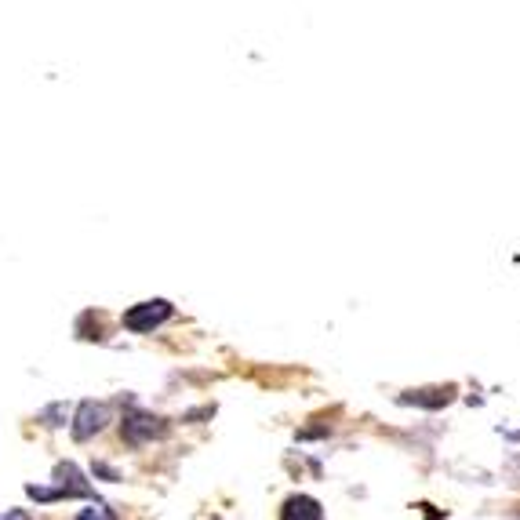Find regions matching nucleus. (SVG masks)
<instances>
[{
	"instance_id": "nucleus-1",
	"label": "nucleus",
	"mask_w": 520,
	"mask_h": 520,
	"mask_svg": "<svg viewBox=\"0 0 520 520\" xmlns=\"http://www.w3.org/2000/svg\"><path fill=\"white\" fill-rule=\"evenodd\" d=\"M168 317H171V302L168 299H150V302L131 306V310L124 313V328L128 331H153V328H160Z\"/></svg>"
},
{
	"instance_id": "nucleus-2",
	"label": "nucleus",
	"mask_w": 520,
	"mask_h": 520,
	"mask_svg": "<svg viewBox=\"0 0 520 520\" xmlns=\"http://www.w3.org/2000/svg\"><path fill=\"white\" fill-rule=\"evenodd\" d=\"M106 422H110V408H106V404H95V400H84L77 408V415H73V437L77 440L95 437Z\"/></svg>"
},
{
	"instance_id": "nucleus-3",
	"label": "nucleus",
	"mask_w": 520,
	"mask_h": 520,
	"mask_svg": "<svg viewBox=\"0 0 520 520\" xmlns=\"http://www.w3.org/2000/svg\"><path fill=\"white\" fill-rule=\"evenodd\" d=\"M160 433H164V422L146 415V411H135V415L124 419V437H128V444H146V440L160 437Z\"/></svg>"
},
{
	"instance_id": "nucleus-4",
	"label": "nucleus",
	"mask_w": 520,
	"mask_h": 520,
	"mask_svg": "<svg viewBox=\"0 0 520 520\" xmlns=\"http://www.w3.org/2000/svg\"><path fill=\"white\" fill-rule=\"evenodd\" d=\"M280 520H324V510L320 502L310 499V495H291L280 510Z\"/></svg>"
},
{
	"instance_id": "nucleus-5",
	"label": "nucleus",
	"mask_w": 520,
	"mask_h": 520,
	"mask_svg": "<svg viewBox=\"0 0 520 520\" xmlns=\"http://www.w3.org/2000/svg\"><path fill=\"white\" fill-rule=\"evenodd\" d=\"M59 495L62 499H73V495H91V488L88 484H84V480H80V473H77V466H73V462H59Z\"/></svg>"
},
{
	"instance_id": "nucleus-6",
	"label": "nucleus",
	"mask_w": 520,
	"mask_h": 520,
	"mask_svg": "<svg viewBox=\"0 0 520 520\" xmlns=\"http://www.w3.org/2000/svg\"><path fill=\"white\" fill-rule=\"evenodd\" d=\"M451 397H455V390H451V386H444V390H419L415 397H404V404H422V408H444Z\"/></svg>"
},
{
	"instance_id": "nucleus-7",
	"label": "nucleus",
	"mask_w": 520,
	"mask_h": 520,
	"mask_svg": "<svg viewBox=\"0 0 520 520\" xmlns=\"http://www.w3.org/2000/svg\"><path fill=\"white\" fill-rule=\"evenodd\" d=\"M77 520H117V517H113L110 506H102V502H95V506H88V510H80Z\"/></svg>"
},
{
	"instance_id": "nucleus-8",
	"label": "nucleus",
	"mask_w": 520,
	"mask_h": 520,
	"mask_svg": "<svg viewBox=\"0 0 520 520\" xmlns=\"http://www.w3.org/2000/svg\"><path fill=\"white\" fill-rule=\"evenodd\" d=\"M0 520H30V513L26 510H8V513H0Z\"/></svg>"
}]
</instances>
